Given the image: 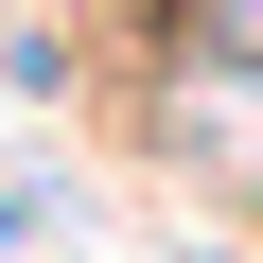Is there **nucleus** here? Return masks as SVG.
Wrapping results in <instances>:
<instances>
[{
	"label": "nucleus",
	"mask_w": 263,
	"mask_h": 263,
	"mask_svg": "<svg viewBox=\"0 0 263 263\" xmlns=\"http://www.w3.org/2000/svg\"><path fill=\"white\" fill-rule=\"evenodd\" d=\"M158 35L211 53V70H263V0H158Z\"/></svg>",
	"instance_id": "nucleus-2"
},
{
	"label": "nucleus",
	"mask_w": 263,
	"mask_h": 263,
	"mask_svg": "<svg viewBox=\"0 0 263 263\" xmlns=\"http://www.w3.org/2000/svg\"><path fill=\"white\" fill-rule=\"evenodd\" d=\"M158 141H176V158H228V176L263 193V70H211V53H176V70H158Z\"/></svg>",
	"instance_id": "nucleus-1"
}]
</instances>
